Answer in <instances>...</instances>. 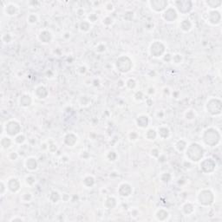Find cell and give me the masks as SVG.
Segmentation results:
<instances>
[{
  "instance_id": "2",
  "label": "cell",
  "mask_w": 222,
  "mask_h": 222,
  "mask_svg": "<svg viewBox=\"0 0 222 222\" xmlns=\"http://www.w3.org/2000/svg\"><path fill=\"white\" fill-rule=\"evenodd\" d=\"M6 131L8 132V134H10V135H16L19 131V126H18V124L17 122H9L7 127H6Z\"/></svg>"
},
{
  "instance_id": "7",
  "label": "cell",
  "mask_w": 222,
  "mask_h": 222,
  "mask_svg": "<svg viewBox=\"0 0 222 222\" xmlns=\"http://www.w3.org/2000/svg\"><path fill=\"white\" fill-rule=\"evenodd\" d=\"M27 164V168H31V169H34L37 168V162L36 161H33V163H31V161H30V159L27 161L26 162Z\"/></svg>"
},
{
  "instance_id": "5",
  "label": "cell",
  "mask_w": 222,
  "mask_h": 222,
  "mask_svg": "<svg viewBox=\"0 0 222 222\" xmlns=\"http://www.w3.org/2000/svg\"><path fill=\"white\" fill-rule=\"evenodd\" d=\"M163 45L161 44H159V43H155V44H154V45H152V48H151V52H152V54L154 55L155 53V51L157 50V52H156V57H159L160 55H161V53L163 52V51H161V50H159L158 49L159 48H161V47H162Z\"/></svg>"
},
{
  "instance_id": "6",
  "label": "cell",
  "mask_w": 222,
  "mask_h": 222,
  "mask_svg": "<svg viewBox=\"0 0 222 222\" xmlns=\"http://www.w3.org/2000/svg\"><path fill=\"white\" fill-rule=\"evenodd\" d=\"M164 17H165V18L167 20L169 19V21H172L173 19H174V18H176V12L174 11V10L169 9L167 12H166L165 15H164Z\"/></svg>"
},
{
  "instance_id": "3",
  "label": "cell",
  "mask_w": 222,
  "mask_h": 222,
  "mask_svg": "<svg viewBox=\"0 0 222 222\" xmlns=\"http://www.w3.org/2000/svg\"><path fill=\"white\" fill-rule=\"evenodd\" d=\"M176 5H177L178 9L181 12L183 11V9H185L184 12H187L191 9V3L189 1H181V2L179 1V2H176Z\"/></svg>"
},
{
  "instance_id": "1",
  "label": "cell",
  "mask_w": 222,
  "mask_h": 222,
  "mask_svg": "<svg viewBox=\"0 0 222 222\" xmlns=\"http://www.w3.org/2000/svg\"><path fill=\"white\" fill-rule=\"evenodd\" d=\"M217 133L216 131H214L213 129H209L207 131L206 135H205V141L206 143L210 144V145H213V144L217 143V141H219V136L216 137Z\"/></svg>"
},
{
  "instance_id": "4",
  "label": "cell",
  "mask_w": 222,
  "mask_h": 222,
  "mask_svg": "<svg viewBox=\"0 0 222 222\" xmlns=\"http://www.w3.org/2000/svg\"><path fill=\"white\" fill-rule=\"evenodd\" d=\"M151 5L154 7V9L156 11H161L166 7L168 3L166 1H153L151 2Z\"/></svg>"
}]
</instances>
